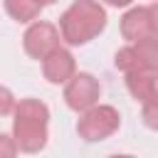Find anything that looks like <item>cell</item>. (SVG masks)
I'll return each mask as SVG.
<instances>
[{
    "mask_svg": "<svg viewBox=\"0 0 158 158\" xmlns=\"http://www.w3.org/2000/svg\"><path fill=\"white\" fill-rule=\"evenodd\" d=\"M106 25V12L94 0H77L59 20L62 37L69 44H84L94 35H99Z\"/></svg>",
    "mask_w": 158,
    "mask_h": 158,
    "instance_id": "obj_1",
    "label": "cell"
},
{
    "mask_svg": "<svg viewBox=\"0 0 158 158\" xmlns=\"http://www.w3.org/2000/svg\"><path fill=\"white\" fill-rule=\"evenodd\" d=\"M15 143L22 151H40L47 141V106L35 101V99H25L20 101L17 111H15Z\"/></svg>",
    "mask_w": 158,
    "mask_h": 158,
    "instance_id": "obj_2",
    "label": "cell"
},
{
    "mask_svg": "<svg viewBox=\"0 0 158 158\" xmlns=\"http://www.w3.org/2000/svg\"><path fill=\"white\" fill-rule=\"evenodd\" d=\"M79 133L86 138V141H99V138H106L111 136L116 128H118V114L116 109L111 106H96L91 111H86V116L79 121Z\"/></svg>",
    "mask_w": 158,
    "mask_h": 158,
    "instance_id": "obj_3",
    "label": "cell"
},
{
    "mask_svg": "<svg viewBox=\"0 0 158 158\" xmlns=\"http://www.w3.org/2000/svg\"><path fill=\"white\" fill-rule=\"evenodd\" d=\"M57 40H59L57 27H52L49 22H35L25 32V49H27V54H32L37 59H44L47 54H52L59 47Z\"/></svg>",
    "mask_w": 158,
    "mask_h": 158,
    "instance_id": "obj_4",
    "label": "cell"
},
{
    "mask_svg": "<svg viewBox=\"0 0 158 158\" xmlns=\"http://www.w3.org/2000/svg\"><path fill=\"white\" fill-rule=\"evenodd\" d=\"M64 99H67V104H69L74 111L89 109V106L99 99V84H96V79H94L91 74H77V77L69 81V86H67V91H64Z\"/></svg>",
    "mask_w": 158,
    "mask_h": 158,
    "instance_id": "obj_5",
    "label": "cell"
},
{
    "mask_svg": "<svg viewBox=\"0 0 158 158\" xmlns=\"http://www.w3.org/2000/svg\"><path fill=\"white\" fill-rule=\"evenodd\" d=\"M121 32L126 40L131 42H141L146 37L153 35V17H151V7H136L131 12L123 15L121 22Z\"/></svg>",
    "mask_w": 158,
    "mask_h": 158,
    "instance_id": "obj_6",
    "label": "cell"
},
{
    "mask_svg": "<svg viewBox=\"0 0 158 158\" xmlns=\"http://www.w3.org/2000/svg\"><path fill=\"white\" fill-rule=\"evenodd\" d=\"M42 69H44V77H47L49 81L62 84V81H67V79L74 74V57H72L69 52H64V49L57 47L52 54L44 57Z\"/></svg>",
    "mask_w": 158,
    "mask_h": 158,
    "instance_id": "obj_7",
    "label": "cell"
},
{
    "mask_svg": "<svg viewBox=\"0 0 158 158\" xmlns=\"http://www.w3.org/2000/svg\"><path fill=\"white\" fill-rule=\"evenodd\" d=\"M5 7H7V12L15 17V20H20V22H30V20H35L37 15H40V2L37 0H5Z\"/></svg>",
    "mask_w": 158,
    "mask_h": 158,
    "instance_id": "obj_8",
    "label": "cell"
},
{
    "mask_svg": "<svg viewBox=\"0 0 158 158\" xmlns=\"http://www.w3.org/2000/svg\"><path fill=\"white\" fill-rule=\"evenodd\" d=\"M143 121L151 128H158V96L143 101Z\"/></svg>",
    "mask_w": 158,
    "mask_h": 158,
    "instance_id": "obj_9",
    "label": "cell"
},
{
    "mask_svg": "<svg viewBox=\"0 0 158 158\" xmlns=\"http://www.w3.org/2000/svg\"><path fill=\"white\" fill-rule=\"evenodd\" d=\"M12 106H15L12 94H10L5 86H0V116H2V114H10V111H12Z\"/></svg>",
    "mask_w": 158,
    "mask_h": 158,
    "instance_id": "obj_10",
    "label": "cell"
},
{
    "mask_svg": "<svg viewBox=\"0 0 158 158\" xmlns=\"http://www.w3.org/2000/svg\"><path fill=\"white\" fill-rule=\"evenodd\" d=\"M15 151H17V143H12L7 136L0 133V156H15Z\"/></svg>",
    "mask_w": 158,
    "mask_h": 158,
    "instance_id": "obj_11",
    "label": "cell"
},
{
    "mask_svg": "<svg viewBox=\"0 0 158 158\" xmlns=\"http://www.w3.org/2000/svg\"><path fill=\"white\" fill-rule=\"evenodd\" d=\"M151 17H153V32L158 35V5L151 7Z\"/></svg>",
    "mask_w": 158,
    "mask_h": 158,
    "instance_id": "obj_12",
    "label": "cell"
},
{
    "mask_svg": "<svg viewBox=\"0 0 158 158\" xmlns=\"http://www.w3.org/2000/svg\"><path fill=\"white\" fill-rule=\"evenodd\" d=\"M106 2H111V5H128L131 0H106Z\"/></svg>",
    "mask_w": 158,
    "mask_h": 158,
    "instance_id": "obj_13",
    "label": "cell"
},
{
    "mask_svg": "<svg viewBox=\"0 0 158 158\" xmlns=\"http://www.w3.org/2000/svg\"><path fill=\"white\" fill-rule=\"evenodd\" d=\"M40 5H49V2H54V0H37Z\"/></svg>",
    "mask_w": 158,
    "mask_h": 158,
    "instance_id": "obj_14",
    "label": "cell"
}]
</instances>
